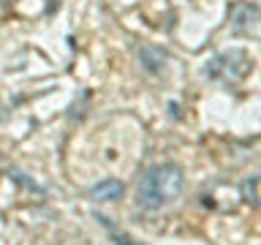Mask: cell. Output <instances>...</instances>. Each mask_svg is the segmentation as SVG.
Returning a JSON list of instances; mask_svg holds the SVG:
<instances>
[{
  "instance_id": "cell-1",
  "label": "cell",
  "mask_w": 261,
  "mask_h": 245,
  "mask_svg": "<svg viewBox=\"0 0 261 245\" xmlns=\"http://www.w3.org/2000/svg\"><path fill=\"white\" fill-rule=\"evenodd\" d=\"M185 188V175L177 163H155L142 175L139 180V188H136V202L142 210H161L171 204L182 193Z\"/></svg>"
},
{
  "instance_id": "cell-2",
  "label": "cell",
  "mask_w": 261,
  "mask_h": 245,
  "mask_svg": "<svg viewBox=\"0 0 261 245\" xmlns=\"http://www.w3.org/2000/svg\"><path fill=\"white\" fill-rule=\"evenodd\" d=\"M248 71L250 60L242 49H228V52H220L204 63V77L212 82H223V85H237L240 79H245Z\"/></svg>"
},
{
  "instance_id": "cell-3",
  "label": "cell",
  "mask_w": 261,
  "mask_h": 245,
  "mask_svg": "<svg viewBox=\"0 0 261 245\" xmlns=\"http://www.w3.org/2000/svg\"><path fill=\"white\" fill-rule=\"evenodd\" d=\"M261 11L256 3H237L231 8V33L234 36H256Z\"/></svg>"
},
{
  "instance_id": "cell-4",
  "label": "cell",
  "mask_w": 261,
  "mask_h": 245,
  "mask_svg": "<svg viewBox=\"0 0 261 245\" xmlns=\"http://www.w3.org/2000/svg\"><path fill=\"white\" fill-rule=\"evenodd\" d=\"M87 196L93 202H120L125 196V185L120 180H101V183H95L90 188Z\"/></svg>"
},
{
  "instance_id": "cell-5",
  "label": "cell",
  "mask_w": 261,
  "mask_h": 245,
  "mask_svg": "<svg viewBox=\"0 0 261 245\" xmlns=\"http://www.w3.org/2000/svg\"><path fill=\"white\" fill-rule=\"evenodd\" d=\"M166 60H169V52L163 46H142L139 49V63L144 65V71L147 74H158L163 71V65H166Z\"/></svg>"
},
{
  "instance_id": "cell-6",
  "label": "cell",
  "mask_w": 261,
  "mask_h": 245,
  "mask_svg": "<svg viewBox=\"0 0 261 245\" xmlns=\"http://www.w3.org/2000/svg\"><path fill=\"white\" fill-rule=\"evenodd\" d=\"M256 185H258V177H256V175H253V177H248V180H242V183H240V191L245 193V202H248L250 207H256V204H258Z\"/></svg>"
},
{
  "instance_id": "cell-7",
  "label": "cell",
  "mask_w": 261,
  "mask_h": 245,
  "mask_svg": "<svg viewBox=\"0 0 261 245\" xmlns=\"http://www.w3.org/2000/svg\"><path fill=\"white\" fill-rule=\"evenodd\" d=\"M109 232H112V242H114V245H144V242L134 240V237H128V234L117 232V229H109Z\"/></svg>"
},
{
  "instance_id": "cell-8",
  "label": "cell",
  "mask_w": 261,
  "mask_h": 245,
  "mask_svg": "<svg viewBox=\"0 0 261 245\" xmlns=\"http://www.w3.org/2000/svg\"><path fill=\"white\" fill-rule=\"evenodd\" d=\"M8 175H11V180H16V183H22L24 188H30V191H41V188H38L36 183H30L28 177H19V172H14V169H11V172H8Z\"/></svg>"
}]
</instances>
